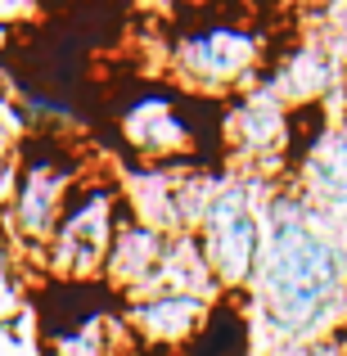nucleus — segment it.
I'll return each instance as SVG.
<instances>
[{"mask_svg": "<svg viewBox=\"0 0 347 356\" xmlns=\"http://www.w3.org/2000/svg\"><path fill=\"white\" fill-rule=\"evenodd\" d=\"M343 261L330 239H321L302 217H271V239L257 261V302L271 330L302 339L339 293Z\"/></svg>", "mask_w": 347, "mask_h": 356, "instance_id": "1", "label": "nucleus"}, {"mask_svg": "<svg viewBox=\"0 0 347 356\" xmlns=\"http://www.w3.org/2000/svg\"><path fill=\"white\" fill-rule=\"evenodd\" d=\"M194 235V230H190ZM199 243L217 289H248L261 261V221L248 203V185H221L212 190L199 217Z\"/></svg>", "mask_w": 347, "mask_h": 356, "instance_id": "2", "label": "nucleus"}, {"mask_svg": "<svg viewBox=\"0 0 347 356\" xmlns=\"http://www.w3.org/2000/svg\"><path fill=\"white\" fill-rule=\"evenodd\" d=\"M266 59V36L243 23H208L172 36V68L199 90H234L257 77Z\"/></svg>", "mask_w": 347, "mask_h": 356, "instance_id": "3", "label": "nucleus"}, {"mask_svg": "<svg viewBox=\"0 0 347 356\" xmlns=\"http://www.w3.org/2000/svg\"><path fill=\"white\" fill-rule=\"evenodd\" d=\"M113 212H118L113 190H104V185H90L86 194L63 203V217L50 235V266L68 280L99 275L108 261V243L118 235Z\"/></svg>", "mask_w": 347, "mask_h": 356, "instance_id": "4", "label": "nucleus"}, {"mask_svg": "<svg viewBox=\"0 0 347 356\" xmlns=\"http://www.w3.org/2000/svg\"><path fill=\"white\" fill-rule=\"evenodd\" d=\"M72 185V163H63L59 154L32 158L18 172V190H14V226L27 239H50L54 226L63 217V194Z\"/></svg>", "mask_w": 347, "mask_h": 356, "instance_id": "5", "label": "nucleus"}, {"mask_svg": "<svg viewBox=\"0 0 347 356\" xmlns=\"http://www.w3.org/2000/svg\"><path fill=\"white\" fill-rule=\"evenodd\" d=\"M167 243L172 235L145 226V221H122L113 243H108V261H104V275L122 284L131 298H145L158 289V270H163L167 257Z\"/></svg>", "mask_w": 347, "mask_h": 356, "instance_id": "6", "label": "nucleus"}, {"mask_svg": "<svg viewBox=\"0 0 347 356\" xmlns=\"http://www.w3.org/2000/svg\"><path fill=\"white\" fill-rule=\"evenodd\" d=\"M208 325V298L190 293H145L131 302V330L154 348L194 343Z\"/></svg>", "mask_w": 347, "mask_h": 356, "instance_id": "7", "label": "nucleus"}, {"mask_svg": "<svg viewBox=\"0 0 347 356\" xmlns=\"http://www.w3.org/2000/svg\"><path fill=\"white\" fill-rule=\"evenodd\" d=\"M289 140V122H284V108H280L275 90H252L248 99L226 113V145H234L243 158H252L257 167H266V154L284 149Z\"/></svg>", "mask_w": 347, "mask_h": 356, "instance_id": "8", "label": "nucleus"}, {"mask_svg": "<svg viewBox=\"0 0 347 356\" xmlns=\"http://www.w3.org/2000/svg\"><path fill=\"white\" fill-rule=\"evenodd\" d=\"M122 131H127V140L140 154H154V158H172L190 145V127H185L181 108L167 95H149V99H140V104H131Z\"/></svg>", "mask_w": 347, "mask_h": 356, "instance_id": "9", "label": "nucleus"}, {"mask_svg": "<svg viewBox=\"0 0 347 356\" xmlns=\"http://www.w3.org/2000/svg\"><path fill=\"white\" fill-rule=\"evenodd\" d=\"M302 176L321 199L347 203V131H334L321 145H312V154L302 163Z\"/></svg>", "mask_w": 347, "mask_h": 356, "instance_id": "10", "label": "nucleus"}, {"mask_svg": "<svg viewBox=\"0 0 347 356\" xmlns=\"http://www.w3.org/2000/svg\"><path fill=\"white\" fill-rule=\"evenodd\" d=\"M325 81H330V72H325V63L316 59L312 50H307V54H298V59L289 63L284 72H280V90H289L293 99H312L316 90L325 86Z\"/></svg>", "mask_w": 347, "mask_h": 356, "instance_id": "11", "label": "nucleus"}, {"mask_svg": "<svg viewBox=\"0 0 347 356\" xmlns=\"http://www.w3.org/2000/svg\"><path fill=\"white\" fill-rule=\"evenodd\" d=\"M284 356H334V352L321 348V343H298V348H289Z\"/></svg>", "mask_w": 347, "mask_h": 356, "instance_id": "12", "label": "nucleus"}]
</instances>
